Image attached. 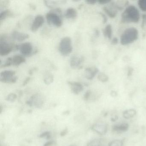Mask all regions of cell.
Masks as SVG:
<instances>
[{
    "label": "cell",
    "instance_id": "1",
    "mask_svg": "<svg viewBox=\"0 0 146 146\" xmlns=\"http://www.w3.org/2000/svg\"><path fill=\"white\" fill-rule=\"evenodd\" d=\"M138 9L133 5H130L125 9L122 15V21L124 23H137L140 19Z\"/></svg>",
    "mask_w": 146,
    "mask_h": 146
},
{
    "label": "cell",
    "instance_id": "2",
    "mask_svg": "<svg viewBox=\"0 0 146 146\" xmlns=\"http://www.w3.org/2000/svg\"><path fill=\"white\" fill-rule=\"evenodd\" d=\"M48 23L56 27H60L63 25L62 11L60 8H56L48 13L46 16Z\"/></svg>",
    "mask_w": 146,
    "mask_h": 146
},
{
    "label": "cell",
    "instance_id": "3",
    "mask_svg": "<svg viewBox=\"0 0 146 146\" xmlns=\"http://www.w3.org/2000/svg\"><path fill=\"white\" fill-rule=\"evenodd\" d=\"M138 36V31L135 28L132 27L126 29L121 35L120 43L122 45H129L136 40Z\"/></svg>",
    "mask_w": 146,
    "mask_h": 146
},
{
    "label": "cell",
    "instance_id": "4",
    "mask_svg": "<svg viewBox=\"0 0 146 146\" xmlns=\"http://www.w3.org/2000/svg\"><path fill=\"white\" fill-rule=\"evenodd\" d=\"M16 45L9 40L7 35L3 34L0 35V55L5 56L14 50Z\"/></svg>",
    "mask_w": 146,
    "mask_h": 146
},
{
    "label": "cell",
    "instance_id": "5",
    "mask_svg": "<svg viewBox=\"0 0 146 146\" xmlns=\"http://www.w3.org/2000/svg\"><path fill=\"white\" fill-rule=\"evenodd\" d=\"M58 50L61 55L67 56L72 51V43L70 37L66 36L61 39L58 46Z\"/></svg>",
    "mask_w": 146,
    "mask_h": 146
},
{
    "label": "cell",
    "instance_id": "6",
    "mask_svg": "<svg viewBox=\"0 0 146 146\" xmlns=\"http://www.w3.org/2000/svg\"><path fill=\"white\" fill-rule=\"evenodd\" d=\"M44 102V98L41 94H36L31 97L27 101L26 104L30 106H33L36 108H40Z\"/></svg>",
    "mask_w": 146,
    "mask_h": 146
},
{
    "label": "cell",
    "instance_id": "7",
    "mask_svg": "<svg viewBox=\"0 0 146 146\" xmlns=\"http://www.w3.org/2000/svg\"><path fill=\"white\" fill-rule=\"evenodd\" d=\"M19 50L22 55L25 57H29L34 54L33 46L30 42H25L19 45Z\"/></svg>",
    "mask_w": 146,
    "mask_h": 146
},
{
    "label": "cell",
    "instance_id": "8",
    "mask_svg": "<svg viewBox=\"0 0 146 146\" xmlns=\"http://www.w3.org/2000/svg\"><path fill=\"white\" fill-rule=\"evenodd\" d=\"M84 60V58L83 56L72 55L70 60V66L73 69H82V64Z\"/></svg>",
    "mask_w": 146,
    "mask_h": 146
},
{
    "label": "cell",
    "instance_id": "9",
    "mask_svg": "<svg viewBox=\"0 0 146 146\" xmlns=\"http://www.w3.org/2000/svg\"><path fill=\"white\" fill-rule=\"evenodd\" d=\"M44 21V17L42 15H38L36 16L31 27V31L35 32L38 30L43 25Z\"/></svg>",
    "mask_w": 146,
    "mask_h": 146
},
{
    "label": "cell",
    "instance_id": "10",
    "mask_svg": "<svg viewBox=\"0 0 146 146\" xmlns=\"http://www.w3.org/2000/svg\"><path fill=\"white\" fill-rule=\"evenodd\" d=\"M67 84L70 86L72 93L78 95L83 90L84 87L81 83L72 81H68Z\"/></svg>",
    "mask_w": 146,
    "mask_h": 146
},
{
    "label": "cell",
    "instance_id": "11",
    "mask_svg": "<svg viewBox=\"0 0 146 146\" xmlns=\"http://www.w3.org/2000/svg\"><path fill=\"white\" fill-rule=\"evenodd\" d=\"M29 37V34L22 33L17 31H13L11 33V38L14 40L23 41Z\"/></svg>",
    "mask_w": 146,
    "mask_h": 146
},
{
    "label": "cell",
    "instance_id": "12",
    "mask_svg": "<svg viewBox=\"0 0 146 146\" xmlns=\"http://www.w3.org/2000/svg\"><path fill=\"white\" fill-rule=\"evenodd\" d=\"M92 129L95 131L100 135H103L106 133L107 126L104 123H98L95 124L92 126Z\"/></svg>",
    "mask_w": 146,
    "mask_h": 146
},
{
    "label": "cell",
    "instance_id": "13",
    "mask_svg": "<svg viewBox=\"0 0 146 146\" xmlns=\"http://www.w3.org/2000/svg\"><path fill=\"white\" fill-rule=\"evenodd\" d=\"M99 70L96 67H89L85 69L84 76L86 78L89 80L93 79L96 75L98 73Z\"/></svg>",
    "mask_w": 146,
    "mask_h": 146
},
{
    "label": "cell",
    "instance_id": "14",
    "mask_svg": "<svg viewBox=\"0 0 146 146\" xmlns=\"http://www.w3.org/2000/svg\"><path fill=\"white\" fill-rule=\"evenodd\" d=\"M64 16L69 20H74L77 17V12L74 8L70 7L66 9L65 13Z\"/></svg>",
    "mask_w": 146,
    "mask_h": 146
},
{
    "label": "cell",
    "instance_id": "15",
    "mask_svg": "<svg viewBox=\"0 0 146 146\" xmlns=\"http://www.w3.org/2000/svg\"><path fill=\"white\" fill-rule=\"evenodd\" d=\"M13 65L14 66H19L26 61L25 58L23 55L16 54L12 58Z\"/></svg>",
    "mask_w": 146,
    "mask_h": 146
},
{
    "label": "cell",
    "instance_id": "16",
    "mask_svg": "<svg viewBox=\"0 0 146 146\" xmlns=\"http://www.w3.org/2000/svg\"><path fill=\"white\" fill-rule=\"evenodd\" d=\"M15 14L10 10H5L0 13V23H1L4 20L9 17H15Z\"/></svg>",
    "mask_w": 146,
    "mask_h": 146
},
{
    "label": "cell",
    "instance_id": "17",
    "mask_svg": "<svg viewBox=\"0 0 146 146\" xmlns=\"http://www.w3.org/2000/svg\"><path fill=\"white\" fill-rule=\"evenodd\" d=\"M16 74V72L15 71L12 70H5L1 72L0 74V78H11L15 76Z\"/></svg>",
    "mask_w": 146,
    "mask_h": 146
},
{
    "label": "cell",
    "instance_id": "18",
    "mask_svg": "<svg viewBox=\"0 0 146 146\" xmlns=\"http://www.w3.org/2000/svg\"><path fill=\"white\" fill-rule=\"evenodd\" d=\"M43 82L46 85H50L54 80L53 75L49 72H46L43 76Z\"/></svg>",
    "mask_w": 146,
    "mask_h": 146
},
{
    "label": "cell",
    "instance_id": "19",
    "mask_svg": "<svg viewBox=\"0 0 146 146\" xmlns=\"http://www.w3.org/2000/svg\"><path fill=\"white\" fill-rule=\"evenodd\" d=\"M129 128V125L126 123H122L115 125L113 127V130L118 132H124L126 131Z\"/></svg>",
    "mask_w": 146,
    "mask_h": 146
},
{
    "label": "cell",
    "instance_id": "20",
    "mask_svg": "<svg viewBox=\"0 0 146 146\" xmlns=\"http://www.w3.org/2000/svg\"><path fill=\"white\" fill-rule=\"evenodd\" d=\"M87 146H104V142L100 138L95 139L89 142Z\"/></svg>",
    "mask_w": 146,
    "mask_h": 146
},
{
    "label": "cell",
    "instance_id": "21",
    "mask_svg": "<svg viewBox=\"0 0 146 146\" xmlns=\"http://www.w3.org/2000/svg\"><path fill=\"white\" fill-rule=\"evenodd\" d=\"M103 34L106 37H107L108 39H111V38L112 30L111 25H108L105 27L103 30Z\"/></svg>",
    "mask_w": 146,
    "mask_h": 146
},
{
    "label": "cell",
    "instance_id": "22",
    "mask_svg": "<svg viewBox=\"0 0 146 146\" xmlns=\"http://www.w3.org/2000/svg\"><path fill=\"white\" fill-rule=\"evenodd\" d=\"M136 111L134 109H129L125 111L123 113L124 117L125 119H130L135 115Z\"/></svg>",
    "mask_w": 146,
    "mask_h": 146
},
{
    "label": "cell",
    "instance_id": "23",
    "mask_svg": "<svg viewBox=\"0 0 146 146\" xmlns=\"http://www.w3.org/2000/svg\"><path fill=\"white\" fill-rule=\"evenodd\" d=\"M18 80V77L17 76H14L11 78H0V81L4 83L7 84H13L15 83Z\"/></svg>",
    "mask_w": 146,
    "mask_h": 146
},
{
    "label": "cell",
    "instance_id": "24",
    "mask_svg": "<svg viewBox=\"0 0 146 146\" xmlns=\"http://www.w3.org/2000/svg\"><path fill=\"white\" fill-rule=\"evenodd\" d=\"M104 11L111 18H114L116 17V13L114 11H112L111 9L107 8L106 7L103 8Z\"/></svg>",
    "mask_w": 146,
    "mask_h": 146
},
{
    "label": "cell",
    "instance_id": "25",
    "mask_svg": "<svg viewBox=\"0 0 146 146\" xmlns=\"http://www.w3.org/2000/svg\"><path fill=\"white\" fill-rule=\"evenodd\" d=\"M13 65L12 58L9 57L7 59L4 64H1V68H5V67H9V66Z\"/></svg>",
    "mask_w": 146,
    "mask_h": 146
},
{
    "label": "cell",
    "instance_id": "26",
    "mask_svg": "<svg viewBox=\"0 0 146 146\" xmlns=\"http://www.w3.org/2000/svg\"><path fill=\"white\" fill-rule=\"evenodd\" d=\"M138 5L142 11L146 12V0L138 1Z\"/></svg>",
    "mask_w": 146,
    "mask_h": 146
},
{
    "label": "cell",
    "instance_id": "27",
    "mask_svg": "<svg viewBox=\"0 0 146 146\" xmlns=\"http://www.w3.org/2000/svg\"><path fill=\"white\" fill-rule=\"evenodd\" d=\"M17 98V95L14 93H11L9 94L6 98V100L7 101L10 102H13L16 100Z\"/></svg>",
    "mask_w": 146,
    "mask_h": 146
},
{
    "label": "cell",
    "instance_id": "28",
    "mask_svg": "<svg viewBox=\"0 0 146 146\" xmlns=\"http://www.w3.org/2000/svg\"><path fill=\"white\" fill-rule=\"evenodd\" d=\"M60 1H44V3H45L46 5L49 8H53L54 6H56L57 4L59 3V2H60Z\"/></svg>",
    "mask_w": 146,
    "mask_h": 146
},
{
    "label": "cell",
    "instance_id": "29",
    "mask_svg": "<svg viewBox=\"0 0 146 146\" xmlns=\"http://www.w3.org/2000/svg\"><path fill=\"white\" fill-rule=\"evenodd\" d=\"M108 146H123V142L121 140H114L109 143Z\"/></svg>",
    "mask_w": 146,
    "mask_h": 146
},
{
    "label": "cell",
    "instance_id": "30",
    "mask_svg": "<svg viewBox=\"0 0 146 146\" xmlns=\"http://www.w3.org/2000/svg\"><path fill=\"white\" fill-rule=\"evenodd\" d=\"M98 79L102 82H106L108 80V77L103 73H100L97 77Z\"/></svg>",
    "mask_w": 146,
    "mask_h": 146
},
{
    "label": "cell",
    "instance_id": "31",
    "mask_svg": "<svg viewBox=\"0 0 146 146\" xmlns=\"http://www.w3.org/2000/svg\"><path fill=\"white\" fill-rule=\"evenodd\" d=\"M40 137L41 138L46 137L47 139H49L51 137V133L49 131H45L40 135Z\"/></svg>",
    "mask_w": 146,
    "mask_h": 146
},
{
    "label": "cell",
    "instance_id": "32",
    "mask_svg": "<svg viewBox=\"0 0 146 146\" xmlns=\"http://www.w3.org/2000/svg\"><path fill=\"white\" fill-rule=\"evenodd\" d=\"M10 1L8 0H2L0 1V6L1 7H7L9 6Z\"/></svg>",
    "mask_w": 146,
    "mask_h": 146
},
{
    "label": "cell",
    "instance_id": "33",
    "mask_svg": "<svg viewBox=\"0 0 146 146\" xmlns=\"http://www.w3.org/2000/svg\"><path fill=\"white\" fill-rule=\"evenodd\" d=\"M91 92L90 90H88L84 94V99L85 100H88L91 95Z\"/></svg>",
    "mask_w": 146,
    "mask_h": 146
},
{
    "label": "cell",
    "instance_id": "34",
    "mask_svg": "<svg viewBox=\"0 0 146 146\" xmlns=\"http://www.w3.org/2000/svg\"><path fill=\"white\" fill-rule=\"evenodd\" d=\"M31 80V78L29 77H28L26 78H25V80L23 81V86H25V85H26Z\"/></svg>",
    "mask_w": 146,
    "mask_h": 146
},
{
    "label": "cell",
    "instance_id": "35",
    "mask_svg": "<svg viewBox=\"0 0 146 146\" xmlns=\"http://www.w3.org/2000/svg\"><path fill=\"white\" fill-rule=\"evenodd\" d=\"M55 142L54 141H50L47 142L44 144V146H51L55 144Z\"/></svg>",
    "mask_w": 146,
    "mask_h": 146
},
{
    "label": "cell",
    "instance_id": "36",
    "mask_svg": "<svg viewBox=\"0 0 146 146\" xmlns=\"http://www.w3.org/2000/svg\"><path fill=\"white\" fill-rule=\"evenodd\" d=\"M110 1L109 0H100L98 1V3L101 5H104V4H107V3H109L110 2Z\"/></svg>",
    "mask_w": 146,
    "mask_h": 146
},
{
    "label": "cell",
    "instance_id": "37",
    "mask_svg": "<svg viewBox=\"0 0 146 146\" xmlns=\"http://www.w3.org/2000/svg\"><path fill=\"white\" fill-rule=\"evenodd\" d=\"M85 2L89 5H94L96 3L97 1L94 0H87Z\"/></svg>",
    "mask_w": 146,
    "mask_h": 146
},
{
    "label": "cell",
    "instance_id": "38",
    "mask_svg": "<svg viewBox=\"0 0 146 146\" xmlns=\"http://www.w3.org/2000/svg\"><path fill=\"white\" fill-rule=\"evenodd\" d=\"M67 132H68V129L66 128V129H64L63 131H61L60 134V136H64L66 135Z\"/></svg>",
    "mask_w": 146,
    "mask_h": 146
},
{
    "label": "cell",
    "instance_id": "39",
    "mask_svg": "<svg viewBox=\"0 0 146 146\" xmlns=\"http://www.w3.org/2000/svg\"><path fill=\"white\" fill-rule=\"evenodd\" d=\"M37 69L36 67H34V68H31L30 70H29V74L30 75H32L33 73H34V72L36 71L37 70Z\"/></svg>",
    "mask_w": 146,
    "mask_h": 146
},
{
    "label": "cell",
    "instance_id": "40",
    "mask_svg": "<svg viewBox=\"0 0 146 146\" xmlns=\"http://www.w3.org/2000/svg\"><path fill=\"white\" fill-rule=\"evenodd\" d=\"M29 7H30V8H31V9L33 10H35L36 8V6L35 5H34V4H30Z\"/></svg>",
    "mask_w": 146,
    "mask_h": 146
},
{
    "label": "cell",
    "instance_id": "41",
    "mask_svg": "<svg viewBox=\"0 0 146 146\" xmlns=\"http://www.w3.org/2000/svg\"><path fill=\"white\" fill-rule=\"evenodd\" d=\"M118 42V40L117 38H114L113 40H112V42L113 44H117Z\"/></svg>",
    "mask_w": 146,
    "mask_h": 146
},
{
    "label": "cell",
    "instance_id": "42",
    "mask_svg": "<svg viewBox=\"0 0 146 146\" xmlns=\"http://www.w3.org/2000/svg\"><path fill=\"white\" fill-rule=\"evenodd\" d=\"M70 146H76V145H70Z\"/></svg>",
    "mask_w": 146,
    "mask_h": 146
}]
</instances>
